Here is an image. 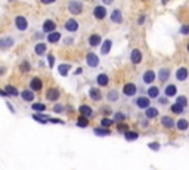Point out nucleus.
I'll return each mask as SVG.
<instances>
[{"instance_id":"680f3d73","label":"nucleus","mask_w":189,"mask_h":170,"mask_svg":"<svg viewBox=\"0 0 189 170\" xmlns=\"http://www.w3.org/2000/svg\"><path fill=\"white\" fill-rule=\"evenodd\" d=\"M9 2H14V0H9Z\"/></svg>"},{"instance_id":"f257e3e1","label":"nucleus","mask_w":189,"mask_h":170,"mask_svg":"<svg viewBox=\"0 0 189 170\" xmlns=\"http://www.w3.org/2000/svg\"><path fill=\"white\" fill-rule=\"evenodd\" d=\"M68 11L73 15H80L83 12V3L80 0H69L68 3Z\"/></svg>"},{"instance_id":"9d476101","label":"nucleus","mask_w":189,"mask_h":170,"mask_svg":"<svg viewBox=\"0 0 189 170\" xmlns=\"http://www.w3.org/2000/svg\"><path fill=\"white\" fill-rule=\"evenodd\" d=\"M188 75H189V71H188V68H185V67H180L176 71V79L179 82H185L188 79Z\"/></svg>"},{"instance_id":"b1692460","label":"nucleus","mask_w":189,"mask_h":170,"mask_svg":"<svg viewBox=\"0 0 189 170\" xmlns=\"http://www.w3.org/2000/svg\"><path fill=\"white\" fill-rule=\"evenodd\" d=\"M78 111H80L81 116H84V117H92L93 116V109L90 108L89 105H81L80 108H78Z\"/></svg>"},{"instance_id":"79ce46f5","label":"nucleus","mask_w":189,"mask_h":170,"mask_svg":"<svg viewBox=\"0 0 189 170\" xmlns=\"http://www.w3.org/2000/svg\"><path fill=\"white\" fill-rule=\"evenodd\" d=\"M117 130H118V132H121V133H124V132H127V130H128V126L126 124V123L120 121V124H118V127H117Z\"/></svg>"},{"instance_id":"bf43d9fd","label":"nucleus","mask_w":189,"mask_h":170,"mask_svg":"<svg viewBox=\"0 0 189 170\" xmlns=\"http://www.w3.org/2000/svg\"><path fill=\"white\" fill-rule=\"evenodd\" d=\"M161 2H162V5H167V3H169L170 0H161Z\"/></svg>"},{"instance_id":"c03bdc74","label":"nucleus","mask_w":189,"mask_h":170,"mask_svg":"<svg viewBox=\"0 0 189 170\" xmlns=\"http://www.w3.org/2000/svg\"><path fill=\"white\" fill-rule=\"evenodd\" d=\"M148 147H149V150H152V151L160 150V143L158 142H151V143H148Z\"/></svg>"},{"instance_id":"20e7f679","label":"nucleus","mask_w":189,"mask_h":170,"mask_svg":"<svg viewBox=\"0 0 189 170\" xmlns=\"http://www.w3.org/2000/svg\"><path fill=\"white\" fill-rule=\"evenodd\" d=\"M14 45H15L14 37H2V39H0V49H2V50H6V49L12 48Z\"/></svg>"},{"instance_id":"2eb2a0df","label":"nucleus","mask_w":189,"mask_h":170,"mask_svg":"<svg viewBox=\"0 0 189 170\" xmlns=\"http://www.w3.org/2000/svg\"><path fill=\"white\" fill-rule=\"evenodd\" d=\"M89 96H90V99L92 101H101L102 99V93H101V90L98 87H92L90 90H89Z\"/></svg>"},{"instance_id":"0eeeda50","label":"nucleus","mask_w":189,"mask_h":170,"mask_svg":"<svg viewBox=\"0 0 189 170\" xmlns=\"http://www.w3.org/2000/svg\"><path fill=\"white\" fill-rule=\"evenodd\" d=\"M93 16L96 19H103L105 16H107V7L99 5V6H96L93 9Z\"/></svg>"},{"instance_id":"49530a36","label":"nucleus","mask_w":189,"mask_h":170,"mask_svg":"<svg viewBox=\"0 0 189 170\" xmlns=\"http://www.w3.org/2000/svg\"><path fill=\"white\" fill-rule=\"evenodd\" d=\"M53 111L56 113V114H61V113H64V107H62V105H58V104H56V105L53 107Z\"/></svg>"},{"instance_id":"f704fd0d","label":"nucleus","mask_w":189,"mask_h":170,"mask_svg":"<svg viewBox=\"0 0 189 170\" xmlns=\"http://www.w3.org/2000/svg\"><path fill=\"white\" fill-rule=\"evenodd\" d=\"M124 138H126V141H136V139L139 138V133H137V132H130V130H127V132H124Z\"/></svg>"},{"instance_id":"a18cd8bd","label":"nucleus","mask_w":189,"mask_h":170,"mask_svg":"<svg viewBox=\"0 0 189 170\" xmlns=\"http://www.w3.org/2000/svg\"><path fill=\"white\" fill-rule=\"evenodd\" d=\"M180 34H183V36H188L189 34V25L188 24H185V25L180 27Z\"/></svg>"},{"instance_id":"f03ea898","label":"nucleus","mask_w":189,"mask_h":170,"mask_svg":"<svg viewBox=\"0 0 189 170\" xmlns=\"http://www.w3.org/2000/svg\"><path fill=\"white\" fill-rule=\"evenodd\" d=\"M15 25H16V28H18L19 31H25L28 28V22H27V19H25V16L18 15V16L15 18Z\"/></svg>"},{"instance_id":"473e14b6","label":"nucleus","mask_w":189,"mask_h":170,"mask_svg":"<svg viewBox=\"0 0 189 170\" xmlns=\"http://www.w3.org/2000/svg\"><path fill=\"white\" fill-rule=\"evenodd\" d=\"M93 133L94 135H98V136H108V135H111V132H109V129L108 127H96V129L93 130Z\"/></svg>"},{"instance_id":"cd10ccee","label":"nucleus","mask_w":189,"mask_h":170,"mask_svg":"<svg viewBox=\"0 0 189 170\" xmlns=\"http://www.w3.org/2000/svg\"><path fill=\"white\" fill-rule=\"evenodd\" d=\"M176 127H177V130H180V132H185V130H188V127H189L188 120H185V118H180L179 121H176Z\"/></svg>"},{"instance_id":"f3484780","label":"nucleus","mask_w":189,"mask_h":170,"mask_svg":"<svg viewBox=\"0 0 189 170\" xmlns=\"http://www.w3.org/2000/svg\"><path fill=\"white\" fill-rule=\"evenodd\" d=\"M158 79H160V82L161 83L167 82V80L170 79V70L169 68H161V70L158 71Z\"/></svg>"},{"instance_id":"052dcab7","label":"nucleus","mask_w":189,"mask_h":170,"mask_svg":"<svg viewBox=\"0 0 189 170\" xmlns=\"http://www.w3.org/2000/svg\"><path fill=\"white\" fill-rule=\"evenodd\" d=\"M186 50H188V52H189V43H188V46H186Z\"/></svg>"},{"instance_id":"6e6d98bb","label":"nucleus","mask_w":189,"mask_h":170,"mask_svg":"<svg viewBox=\"0 0 189 170\" xmlns=\"http://www.w3.org/2000/svg\"><path fill=\"white\" fill-rule=\"evenodd\" d=\"M7 108L10 109V111H12V113H15V108H14V105H10V104H9V102H7Z\"/></svg>"},{"instance_id":"72a5a7b5","label":"nucleus","mask_w":189,"mask_h":170,"mask_svg":"<svg viewBox=\"0 0 189 170\" xmlns=\"http://www.w3.org/2000/svg\"><path fill=\"white\" fill-rule=\"evenodd\" d=\"M183 108H185L183 105H180V104H177V102H176V104H173V105L170 107V111H171L173 114H182Z\"/></svg>"},{"instance_id":"13d9d810","label":"nucleus","mask_w":189,"mask_h":170,"mask_svg":"<svg viewBox=\"0 0 189 170\" xmlns=\"http://www.w3.org/2000/svg\"><path fill=\"white\" fill-rule=\"evenodd\" d=\"M5 71H6L5 68H0V74H5Z\"/></svg>"},{"instance_id":"c85d7f7f","label":"nucleus","mask_w":189,"mask_h":170,"mask_svg":"<svg viewBox=\"0 0 189 170\" xmlns=\"http://www.w3.org/2000/svg\"><path fill=\"white\" fill-rule=\"evenodd\" d=\"M107 99L109 102H117L120 99V93H118V90H109L108 93H107Z\"/></svg>"},{"instance_id":"6ab92c4d","label":"nucleus","mask_w":189,"mask_h":170,"mask_svg":"<svg viewBox=\"0 0 189 170\" xmlns=\"http://www.w3.org/2000/svg\"><path fill=\"white\" fill-rule=\"evenodd\" d=\"M34 52H36V55H39V56H43L47 52V46L44 43H37L34 46Z\"/></svg>"},{"instance_id":"603ef678","label":"nucleus","mask_w":189,"mask_h":170,"mask_svg":"<svg viewBox=\"0 0 189 170\" xmlns=\"http://www.w3.org/2000/svg\"><path fill=\"white\" fill-rule=\"evenodd\" d=\"M73 40H74L73 37H67V39H65V45H69V43L73 45Z\"/></svg>"},{"instance_id":"9b49d317","label":"nucleus","mask_w":189,"mask_h":170,"mask_svg":"<svg viewBox=\"0 0 189 170\" xmlns=\"http://www.w3.org/2000/svg\"><path fill=\"white\" fill-rule=\"evenodd\" d=\"M130 59H132V64H135V65L141 64L142 62V52L139 49H133V50H132V55H130Z\"/></svg>"},{"instance_id":"5fc2aeb1","label":"nucleus","mask_w":189,"mask_h":170,"mask_svg":"<svg viewBox=\"0 0 189 170\" xmlns=\"http://www.w3.org/2000/svg\"><path fill=\"white\" fill-rule=\"evenodd\" d=\"M102 3H103V5H112L114 0H102Z\"/></svg>"},{"instance_id":"bb28decb","label":"nucleus","mask_w":189,"mask_h":170,"mask_svg":"<svg viewBox=\"0 0 189 170\" xmlns=\"http://www.w3.org/2000/svg\"><path fill=\"white\" fill-rule=\"evenodd\" d=\"M164 92H166V96H167V98H170V96H176V93H177V87H176V84H169V86H166Z\"/></svg>"},{"instance_id":"f8f14e48","label":"nucleus","mask_w":189,"mask_h":170,"mask_svg":"<svg viewBox=\"0 0 189 170\" xmlns=\"http://www.w3.org/2000/svg\"><path fill=\"white\" fill-rule=\"evenodd\" d=\"M30 87H31L33 92H40L41 87H43V83H41L40 79L34 77V79H31V82H30Z\"/></svg>"},{"instance_id":"a211bd4d","label":"nucleus","mask_w":189,"mask_h":170,"mask_svg":"<svg viewBox=\"0 0 189 170\" xmlns=\"http://www.w3.org/2000/svg\"><path fill=\"white\" fill-rule=\"evenodd\" d=\"M55 28H56V24H55L53 21L47 19L43 24V33H52V31H55Z\"/></svg>"},{"instance_id":"7ed1b4c3","label":"nucleus","mask_w":189,"mask_h":170,"mask_svg":"<svg viewBox=\"0 0 189 170\" xmlns=\"http://www.w3.org/2000/svg\"><path fill=\"white\" fill-rule=\"evenodd\" d=\"M86 62H87V65L90 68H96L99 65V58H98V55H94L93 52H89L87 56H86Z\"/></svg>"},{"instance_id":"a878e982","label":"nucleus","mask_w":189,"mask_h":170,"mask_svg":"<svg viewBox=\"0 0 189 170\" xmlns=\"http://www.w3.org/2000/svg\"><path fill=\"white\" fill-rule=\"evenodd\" d=\"M33 118L36 120V121L41 123V124H46V123L50 120V117L44 116V114H41V113H39V114H33Z\"/></svg>"},{"instance_id":"1a4fd4ad","label":"nucleus","mask_w":189,"mask_h":170,"mask_svg":"<svg viewBox=\"0 0 189 170\" xmlns=\"http://www.w3.org/2000/svg\"><path fill=\"white\" fill-rule=\"evenodd\" d=\"M65 30L69 31V33H75V31L78 30V22H77L74 18L67 19V22H65Z\"/></svg>"},{"instance_id":"7c9ffc66","label":"nucleus","mask_w":189,"mask_h":170,"mask_svg":"<svg viewBox=\"0 0 189 170\" xmlns=\"http://www.w3.org/2000/svg\"><path fill=\"white\" fill-rule=\"evenodd\" d=\"M148 96L151 99H155L160 96V87H157V86H151L148 87Z\"/></svg>"},{"instance_id":"4d7b16f0","label":"nucleus","mask_w":189,"mask_h":170,"mask_svg":"<svg viewBox=\"0 0 189 170\" xmlns=\"http://www.w3.org/2000/svg\"><path fill=\"white\" fill-rule=\"evenodd\" d=\"M141 126H142V127H146V126H148V121H146V120L141 121Z\"/></svg>"},{"instance_id":"423d86ee","label":"nucleus","mask_w":189,"mask_h":170,"mask_svg":"<svg viewBox=\"0 0 189 170\" xmlns=\"http://www.w3.org/2000/svg\"><path fill=\"white\" fill-rule=\"evenodd\" d=\"M46 99L47 101H58L59 99V90L56 87H50V89H47V92H46Z\"/></svg>"},{"instance_id":"ddd939ff","label":"nucleus","mask_w":189,"mask_h":170,"mask_svg":"<svg viewBox=\"0 0 189 170\" xmlns=\"http://www.w3.org/2000/svg\"><path fill=\"white\" fill-rule=\"evenodd\" d=\"M157 79V74L152 71V70H148V71H145V74H143V83H146V84H151V83H154V80Z\"/></svg>"},{"instance_id":"58836bf2","label":"nucleus","mask_w":189,"mask_h":170,"mask_svg":"<svg viewBox=\"0 0 189 170\" xmlns=\"http://www.w3.org/2000/svg\"><path fill=\"white\" fill-rule=\"evenodd\" d=\"M176 102H177V104H180V105H183V107H186V105H188V98H186V96H183V95H180V96H177Z\"/></svg>"},{"instance_id":"393cba45","label":"nucleus","mask_w":189,"mask_h":170,"mask_svg":"<svg viewBox=\"0 0 189 170\" xmlns=\"http://www.w3.org/2000/svg\"><path fill=\"white\" fill-rule=\"evenodd\" d=\"M21 98H22L24 101H27V102H33L34 101L33 90H22V92H21Z\"/></svg>"},{"instance_id":"864d4df0","label":"nucleus","mask_w":189,"mask_h":170,"mask_svg":"<svg viewBox=\"0 0 189 170\" xmlns=\"http://www.w3.org/2000/svg\"><path fill=\"white\" fill-rule=\"evenodd\" d=\"M41 3H43V5H50V3H53L55 0H40Z\"/></svg>"},{"instance_id":"09e8293b","label":"nucleus","mask_w":189,"mask_h":170,"mask_svg":"<svg viewBox=\"0 0 189 170\" xmlns=\"http://www.w3.org/2000/svg\"><path fill=\"white\" fill-rule=\"evenodd\" d=\"M145 21H146V15H141V16H139V19H137V24H139V25H142Z\"/></svg>"},{"instance_id":"aec40b11","label":"nucleus","mask_w":189,"mask_h":170,"mask_svg":"<svg viewBox=\"0 0 189 170\" xmlns=\"http://www.w3.org/2000/svg\"><path fill=\"white\" fill-rule=\"evenodd\" d=\"M101 36L99 34H92L90 37H89V45L92 46V48H96V46H99L101 45Z\"/></svg>"},{"instance_id":"37998d69","label":"nucleus","mask_w":189,"mask_h":170,"mask_svg":"<svg viewBox=\"0 0 189 170\" xmlns=\"http://www.w3.org/2000/svg\"><path fill=\"white\" fill-rule=\"evenodd\" d=\"M112 120H109V118H102V121H101V124L103 126V127H109L111 124H112Z\"/></svg>"},{"instance_id":"6e6552de","label":"nucleus","mask_w":189,"mask_h":170,"mask_svg":"<svg viewBox=\"0 0 189 170\" xmlns=\"http://www.w3.org/2000/svg\"><path fill=\"white\" fill-rule=\"evenodd\" d=\"M136 92H137V87H136V84H133V83H127L123 87V93L126 96H135Z\"/></svg>"},{"instance_id":"5701e85b","label":"nucleus","mask_w":189,"mask_h":170,"mask_svg":"<svg viewBox=\"0 0 189 170\" xmlns=\"http://www.w3.org/2000/svg\"><path fill=\"white\" fill-rule=\"evenodd\" d=\"M96 82H98V84L99 86H102V87H105V86H108V83H109V77L107 74H99L98 75V79H96Z\"/></svg>"},{"instance_id":"dca6fc26","label":"nucleus","mask_w":189,"mask_h":170,"mask_svg":"<svg viewBox=\"0 0 189 170\" xmlns=\"http://www.w3.org/2000/svg\"><path fill=\"white\" fill-rule=\"evenodd\" d=\"M111 21L114 24H121L123 22V15H121V11L120 9H115L111 12Z\"/></svg>"},{"instance_id":"a19ab883","label":"nucleus","mask_w":189,"mask_h":170,"mask_svg":"<svg viewBox=\"0 0 189 170\" xmlns=\"http://www.w3.org/2000/svg\"><path fill=\"white\" fill-rule=\"evenodd\" d=\"M30 64H28L27 61H24L22 62V64H21V67H19V70L21 71H22V73H28V71H30Z\"/></svg>"},{"instance_id":"2f4dec72","label":"nucleus","mask_w":189,"mask_h":170,"mask_svg":"<svg viewBox=\"0 0 189 170\" xmlns=\"http://www.w3.org/2000/svg\"><path fill=\"white\" fill-rule=\"evenodd\" d=\"M47 40H49V43H58V41L61 40V34L58 33V31H52V33H49V36H47Z\"/></svg>"},{"instance_id":"39448f33","label":"nucleus","mask_w":189,"mask_h":170,"mask_svg":"<svg viewBox=\"0 0 189 170\" xmlns=\"http://www.w3.org/2000/svg\"><path fill=\"white\" fill-rule=\"evenodd\" d=\"M149 104H151V98L149 96H139L136 99V105H137V108H141V109L148 108Z\"/></svg>"},{"instance_id":"8fccbe9b","label":"nucleus","mask_w":189,"mask_h":170,"mask_svg":"<svg viewBox=\"0 0 189 170\" xmlns=\"http://www.w3.org/2000/svg\"><path fill=\"white\" fill-rule=\"evenodd\" d=\"M102 113L108 116V114H111V108H108V107H103V108H102Z\"/></svg>"},{"instance_id":"ea45409f","label":"nucleus","mask_w":189,"mask_h":170,"mask_svg":"<svg viewBox=\"0 0 189 170\" xmlns=\"http://www.w3.org/2000/svg\"><path fill=\"white\" fill-rule=\"evenodd\" d=\"M124 120H126V116H124L123 113H115V116H114V121L120 123V121H124Z\"/></svg>"},{"instance_id":"412c9836","label":"nucleus","mask_w":189,"mask_h":170,"mask_svg":"<svg viewBox=\"0 0 189 170\" xmlns=\"http://www.w3.org/2000/svg\"><path fill=\"white\" fill-rule=\"evenodd\" d=\"M111 48H112V40L107 39V40L103 41V45H102V48H101V53L102 55H108L109 52H111Z\"/></svg>"},{"instance_id":"4468645a","label":"nucleus","mask_w":189,"mask_h":170,"mask_svg":"<svg viewBox=\"0 0 189 170\" xmlns=\"http://www.w3.org/2000/svg\"><path fill=\"white\" fill-rule=\"evenodd\" d=\"M161 124L166 129H171V127L176 126V121L170 116H164V117H161Z\"/></svg>"},{"instance_id":"4c0bfd02","label":"nucleus","mask_w":189,"mask_h":170,"mask_svg":"<svg viewBox=\"0 0 189 170\" xmlns=\"http://www.w3.org/2000/svg\"><path fill=\"white\" fill-rule=\"evenodd\" d=\"M5 90H6L7 95H12V96H16V95H18V90H16V87L10 86V84H9V86H6V89H5Z\"/></svg>"},{"instance_id":"de8ad7c7","label":"nucleus","mask_w":189,"mask_h":170,"mask_svg":"<svg viewBox=\"0 0 189 170\" xmlns=\"http://www.w3.org/2000/svg\"><path fill=\"white\" fill-rule=\"evenodd\" d=\"M158 102H160L161 105H167V104H169V99H167V96H161V98L158 99Z\"/></svg>"},{"instance_id":"c756f323","label":"nucleus","mask_w":189,"mask_h":170,"mask_svg":"<svg viewBox=\"0 0 189 170\" xmlns=\"http://www.w3.org/2000/svg\"><path fill=\"white\" fill-rule=\"evenodd\" d=\"M71 70V65L69 64H59V67H58V73L62 75V77H65L68 75V71Z\"/></svg>"},{"instance_id":"c9c22d12","label":"nucleus","mask_w":189,"mask_h":170,"mask_svg":"<svg viewBox=\"0 0 189 170\" xmlns=\"http://www.w3.org/2000/svg\"><path fill=\"white\" fill-rule=\"evenodd\" d=\"M77 126H78V127H87V126H89L87 117H84V116L78 117V120H77Z\"/></svg>"},{"instance_id":"4be33fe9","label":"nucleus","mask_w":189,"mask_h":170,"mask_svg":"<svg viewBox=\"0 0 189 170\" xmlns=\"http://www.w3.org/2000/svg\"><path fill=\"white\" fill-rule=\"evenodd\" d=\"M146 111H145V116H146V118H155V117H158V109L155 108V107H148V108H145Z\"/></svg>"},{"instance_id":"e433bc0d","label":"nucleus","mask_w":189,"mask_h":170,"mask_svg":"<svg viewBox=\"0 0 189 170\" xmlns=\"http://www.w3.org/2000/svg\"><path fill=\"white\" fill-rule=\"evenodd\" d=\"M31 108H33L34 111H37V113H43V111H46V105H44V104H33Z\"/></svg>"},{"instance_id":"3c124183","label":"nucleus","mask_w":189,"mask_h":170,"mask_svg":"<svg viewBox=\"0 0 189 170\" xmlns=\"http://www.w3.org/2000/svg\"><path fill=\"white\" fill-rule=\"evenodd\" d=\"M53 62H55V58L52 55H49V67H53Z\"/></svg>"}]
</instances>
